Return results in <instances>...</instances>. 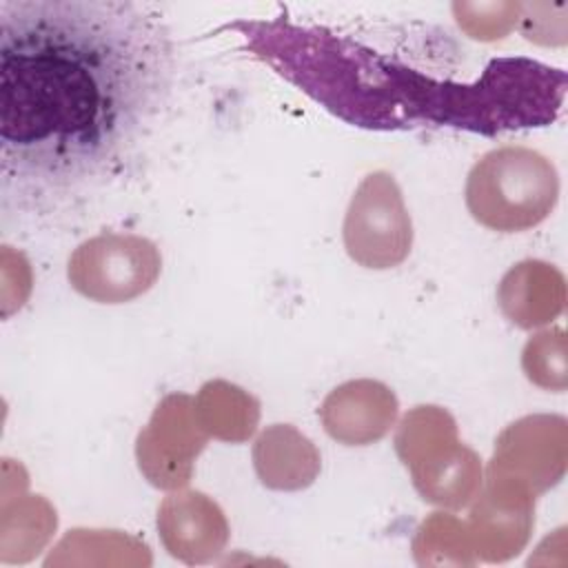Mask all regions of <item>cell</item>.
Masks as SVG:
<instances>
[{
  "instance_id": "6da1fadb",
  "label": "cell",
  "mask_w": 568,
  "mask_h": 568,
  "mask_svg": "<svg viewBox=\"0 0 568 568\" xmlns=\"http://www.w3.org/2000/svg\"><path fill=\"white\" fill-rule=\"evenodd\" d=\"M171 78V40L146 4L2 0L4 186L55 200L102 184L160 118Z\"/></svg>"
},
{
  "instance_id": "7a4b0ae2",
  "label": "cell",
  "mask_w": 568,
  "mask_h": 568,
  "mask_svg": "<svg viewBox=\"0 0 568 568\" xmlns=\"http://www.w3.org/2000/svg\"><path fill=\"white\" fill-rule=\"evenodd\" d=\"M246 44L335 115L371 129L448 124L481 133L539 126L564 102L566 75L528 58H495L473 80L390 64L351 33L237 22Z\"/></svg>"
},
{
  "instance_id": "3957f363",
  "label": "cell",
  "mask_w": 568,
  "mask_h": 568,
  "mask_svg": "<svg viewBox=\"0 0 568 568\" xmlns=\"http://www.w3.org/2000/svg\"><path fill=\"white\" fill-rule=\"evenodd\" d=\"M559 173L548 155L524 144L486 151L468 171L464 202L488 231L524 233L557 206Z\"/></svg>"
},
{
  "instance_id": "277c9868",
  "label": "cell",
  "mask_w": 568,
  "mask_h": 568,
  "mask_svg": "<svg viewBox=\"0 0 568 568\" xmlns=\"http://www.w3.org/2000/svg\"><path fill=\"white\" fill-rule=\"evenodd\" d=\"M397 453L410 466L417 490L437 506H466L481 484L477 455L457 442L453 417L437 406H417L404 417Z\"/></svg>"
},
{
  "instance_id": "5b68a950",
  "label": "cell",
  "mask_w": 568,
  "mask_h": 568,
  "mask_svg": "<svg viewBox=\"0 0 568 568\" xmlns=\"http://www.w3.org/2000/svg\"><path fill=\"white\" fill-rule=\"evenodd\" d=\"M162 273L155 242L135 233H100L75 246L67 262L71 288L95 304H126L149 293Z\"/></svg>"
},
{
  "instance_id": "8992f818",
  "label": "cell",
  "mask_w": 568,
  "mask_h": 568,
  "mask_svg": "<svg viewBox=\"0 0 568 568\" xmlns=\"http://www.w3.org/2000/svg\"><path fill=\"white\" fill-rule=\"evenodd\" d=\"M342 240L346 255L362 268L388 271L413 248V220L404 193L388 171L368 173L351 195Z\"/></svg>"
},
{
  "instance_id": "52a82bcc",
  "label": "cell",
  "mask_w": 568,
  "mask_h": 568,
  "mask_svg": "<svg viewBox=\"0 0 568 568\" xmlns=\"http://www.w3.org/2000/svg\"><path fill=\"white\" fill-rule=\"evenodd\" d=\"M399 404L395 393L377 379H351L333 388L320 419L326 435L344 446H371L395 426Z\"/></svg>"
},
{
  "instance_id": "ba28073f",
  "label": "cell",
  "mask_w": 568,
  "mask_h": 568,
  "mask_svg": "<svg viewBox=\"0 0 568 568\" xmlns=\"http://www.w3.org/2000/svg\"><path fill=\"white\" fill-rule=\"evenodd\" d=\"M204 433L193 397L173 393L155 408L151 424L138 439V464L146 479L158 488H180L189 484L193 457L175 448V439Z\"/></svg>"
},
{
  "instance_id": "9c48e42d",
  "label": "cell",
  "mask_w": 568,
  "mask_h": 568,
  "mask_svg": "<svg viewBox=\"0 0 568 568\" xmlns=\"http://www.w3.org/2000/svg\"><path fill=\"white\" fill-rule=\"evenodd\" d=\"M158 530L166 550L184 564H206L229 541L222 508L200 490L166 495L158 508Z\"/></svg>"
},
{
  "instance_id": "30bf717a",
  "label": "cell",
  "mask_w": 568,
  "mask_h": 568,
  "mask_svg": "<svg viewBox=\"0 0 568 568\" xmlns=\"http://www.w3.org/2000/svg\"><path fill=\"white\" fill-rule=\"evenodd\" d=\"M253 468L262 486L293 493L317 479L322 457L317 446L293 424H271L255 437Z\"/></svg>"
},
{
  "instance_id": "8fae6325",
  "label": "cell",
  "mask_w": 568,
  "mask_h": 568,
  "mask_svg": "<svg viewBox=\"0 0 568 568\" xmlns=\"http://www.w3.org/2000/svg\"><path fill=\"white\" fill-rule=\"evenodd\" d=\"M195 415L206 435L224 442H244L255 433L260 406L242 388L229 382H209L193 397Z\"/></svg>"
},
{
  "instance_id": "7c38bea8",
  "label": "cell",
  "mask_w": 568,
  "mask_h": 568,
  "mask_svg": "<svg viewBox=\"0 0 568 568\" xmlns=\"http://www.w3.org/2000/svg\"><path fill=\"white\" fill-rule=\"evenodd\" d=\"M561 331H546L535 335L526 348H524V371L526 377L544 388H557L564 390L566 388V359H564V351L557 353L555 357H548L552 344L559 339Z\"/></svg>"
}]
</instances>
